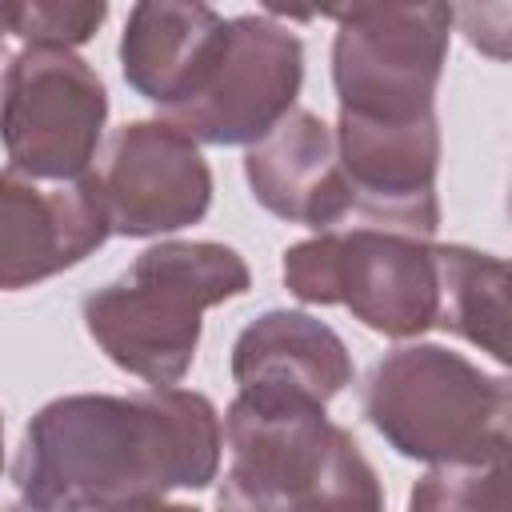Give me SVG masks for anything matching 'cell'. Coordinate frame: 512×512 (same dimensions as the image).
I'll use <instances>...</instances> for the list:
<instances>
[{"instance_id": "1", "label": "cell", "mask_w": 512, "mask_h": 512, "mask_svg": "<svg viewBox=\"0 0 512 512\" xmlns=\"http://www.w3.org/2000/svg\"><path fill=\"white\" fill-rule=\"evenodd\" d=\"M224 424L192 388L76 392L48 400L24 428L12 484L28 512H76L164 500L208 488L220 472Z\"/></svg>"}, {"instance_id": "2", "label": "cell", "mask_w": 512, "mask_h": 512, "mask_svg": "<svg viewBox=\"0 0 512 512\" xmlns=\"http://www.w3.org/2000/svg\"><path fill=\"white\" fill-rule=\"evenodd\" d=\"M252 284L236 248L216 240H160L116 280L80 300V320L96 348L128 376L168 388L196 360L204 312L244 296Z\"/></svg>"}, {"instance_id": "3", "label": "cell", "mask_w": 512, "mask_h": 512, "mask_svg": "<svg viewBox=\"0 0 512 512\" xmlns=\"http://www.w3.org/2000/svg\"><path fill=\"white\" fill-rule=\"evenodd\" d=\"M216 512H384V488L348 428L316 404L236 396Z\"/></svg>"}, {"instance_id": "4", "label": "cell", "mask_w": 512, "mask_h": 512, "mask_svg": "<svg viewBox=\"0 0 512 512\" xmlns=\"http://www.w3.org/2000/svg\"><path fill=\"white\" fill-rule=\"evenodd\" d=\"M360 408L388 448L432 468L508 456V376L484 372L444 344H400L384 352L364 380Z\"/></svg>"}, {"instance_id": "5", "label": "cell", "mask_w": 512, "mask_h": 512, "mask_svg": "<svg viewBox=\"0 0 512 512\" xmlns=\"http://www.w3.org/2000/svg\"><path fill=\"white\" fill-rule=\"evenodd\" d=\"M284 288L304 304H340L364 328L412 340L436 320V244L340 224L292 244L280 260Z\"/></svg>"}, {"instance_id": "6", "label": "cell", "mask_w": 512, "mask_h": 512, "mask_svg": "<svg viewBox=\"0 0 512 512\" xmlns=\"http://www.w3.org/2000/svg\"><path fill=\"white\" fill-rule=\"evenodd\" d=\"M320 16L336 20L332 84L344 116L420 120L436 112L452 4H352Z\"/></svg>"}, {"instance_id": "7", "label": "cell", "mask_w": 512, "mask_h": 512, "mask_svg": "<svg viewBox=\"0 0 512 512\" xmlns=\"http://www.w3.org/2000/svg\"><path fill=\"white\" fill-rule=\"evenodd\" d=\"M108 88L68 48H20L0 64V144L8 168L44 184L80 180L104 136Z\"/></svg>"}, {"instance_id": "8", "label": "cell", "mask_w": 512, "mask_h": 512, "mask_svg": "<svg viewBox=\"0 0 512 512\" xmlns=\"http://www.w3.org/2000/svg\"><path fill=\"white\" fill-rule=\"evenodd\" d=\"M304 84V44L272 12L232 16L224 48L192 100L164 112L196 144H256L272 132L300 96Z\"/></svg>"}, {"instance_id": "9", "label": "cell", "mask_w": 512, "mask_h": 512, "mask_svg": "<svg viewBox=\"0 0 512 512\" xmlns=\"http://www.w3.org/2000/svg\"><path fill=\"white\" fill-rule=\"evenodd\" d=\"M112 236H164L204 220L212 204V168L196 140L168 120H132L116 128L88 172Z\"/></svg>"}, {"instance_id": "10", "label": "cell", "mask_w": 512, "mask_h": 512, "mask_svg": "<svg viewBox=\"0 0 512 512\" xmlns=\"http://www.w3.org/2000/svg\"><path fill=\"white\" fill-rule=\"evenodd\" d=\"M336 160L352 188V220L368 228L408 232L420 240L436 236L440 200V120H360L344 116L332 124Z\"/></svg>"}, {"instance_id": "11", "label": "cell", "mask_w": 512, "mask_h": 512, "mask_svg": "<svg viewBox=\"0 0 512 512\" xmlns=\"http://www.w3.org/2000/svg\"><path fill=\"white\" fill-rule=\"evenodd\" d=\"M92 176L44 184L0 172V292H20L88 260L108 240Z\"/></svg>"}, {"instance_id": "12", "label": "cell", "mask_w": 512, "mask_h": 512, "mask_svg": "<svg viewBox=\"0 0 512 512\" xmlns=\"http://www.w3.org/2000/svg\"><path fill=\"white\" fill-rule=\"evenodd\" d=\"M236 396L328 408L352 384L348 344L324 320L292 308H268L248 320L232 344Z\"/></svg>"}, {"instance_id": "13", "label": "cell", "mask_w": 512, "mask_h": 512, "mask_svg": "<svg viewBox=\"0 0 512 512\" xmlns=\"http://www.w3.org/2000/svg\"><path fill=\"white\" fill-rule=\"evenodd\" d=\"M252 200L288 224L316 232L352 220V188L336 160L332 124L308 108H292L272 132L244 152Z\"/></svg>"}, {"instance_id": "14", "label": "cell", "mask_w": 512, "mask_h": 512, "mask_svg": "<svg viewBox=\"0 0 512 512\" xmlns=\"http://www.w3.org/2000/svg\"><path fill=\"white\" fill-rule=\"evenodd\" d=\"M228 20L208 4H132L120 32V72L160 112L180 108L208 80Z\"/></svg>"}, {"instance_id": "15", "label": "cell", "mask_w": 512, "mask_h": 512, "mask_svg": "<svg viewBox=\"0 0 512 512\" xmlns=\"http://www.w3.org/2000/svg\"><path fill=\"white\" fill-rule=\"evenodd\" d=\"M496 364H508V264L468 244H436V320Z\"/></svg>"}, {"instance_id": "16", "label": "cell", "mask_w": 512, "mask_h": 512, "mask_svg": "<svg viewBox=\"0 0 512 512\" xmlns=\"http://www.w3.org/2000/svg\"><path fill=\"white\" fill-rule=\"evenodd\" d=\"M4 36L24 40V48H76L96 36L108 20V4H64V0H20L0 4Z\"/></svg>"}, {"instance_id": "17", "label": "cell", "mask_w": 512, "mask_h": 512, "mask_svg": "<svg viewBox=\"0 0 512 512\" xmlns=\"http://www.w3.org/2000/svg\"><path fill=\"white\" fill-rule=\"evenodd\" d=\"M76 512H200V508H192V504H172V500H128V504L76 508Z\"/></svg>"}, {"instance_id": "18", "label": "cell", "mask_w": 512, "mask_h": 512, "mask_svg": "<svg viewBox=\"0 0 512 512\" xmlns=\"http://www.w3.org/2000/svg\"><path fill=\"white\" fill-rule=\"evenodd\" d=\"M0 472H4V416H0Z\"/></svg>"}, {"instance_id": "19", "label": "cell", "mask_w": 512, "mask_h": 512, "mask_svg": "<svg viewBox=\"0 0 512 512\" xmlns=\"http://www.w3.org/2000/svg\"><path fill=\"white\" fill-rule=\"evenodd\" d=\"M4 512H28V508H24V504H12V508H4Z\"/></svg>"}, {"instance_id": "20", "label": "cell", "mask_w": 512, "mask_h": 512, "mask_svg": "<svg viewBox=\"0 0 512 512\" xmlns=\"http://www.w3.org/2000/svg\"><path fill=\"white\" fill-rule=\"evenodd\" d=\"M0 36H4V20H0Z\"/></svg>"}]
</instances>
